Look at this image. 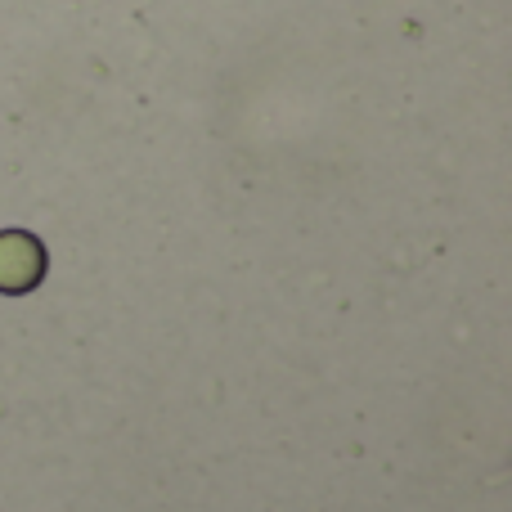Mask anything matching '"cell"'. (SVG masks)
Listing matches in <instances>:
<instances>
[{
    "instance_id": "cell-1",
    "label": "cell",
    "mask_w": 512,
    "mask_h": 512,
    "mask_svg": "<svg viewBox=\"0 0 512 512\" xmlns=\"http://www.w3.org/2000/svg\"><path fill=\"white\" fill-rule=\"evenodd\" d=\"M45 279V248L27 230L0 234V292H32Z\"/></svg>"
}]
</instances>
